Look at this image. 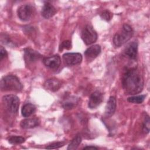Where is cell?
Listing matches in <instances>:
<instances>
[{
	"instance_id": "obj_24",
	"label": "cell",
	"mask_w": 150,
	"mask_h": 150,
	"mask_svg": "<svg viewBox=\"0 0 150 150\" xmlns=\"http://www.w3.org/2000/svg\"><path fill=\"white\" fill-rule=\"evenodd\" d=\"M100 16L103 19L106 21H109L112 16V13L108 10H105L101 13Z\"/></svg>"
},
{
	"instance_id": "obj_22",
	"label": "cell",
	"mask_w": 150,
	"mask_h": 150,
	"mask_svg": "<svg viewBox=\"0 0 150 150\" xmlns=\"http://www.w3.org/2000/svg\"><path fill=\"white\" fill-rule=\"evenodd\" d=\"M150 120L148 114H145V116L144 117V120L143 121V125H142V129L143 131L145 134H148L149 131V127H150Z\"/></svg>"
},
{
	"instance_id": "obj_19",
	"label": "cell",
	"mask_w": 150,
	"mask_h": 150,
	"mask_svg": "<svg viewBox=\"0 0 150 150\" xmlns=\"http://www.w3.org/2000/svg\"><path fill=\"white\" fill-rule=\"evenodd\" d=\"M81 140H82V139H81V135L80 134L76 135V136L71 140V141L69 144L67 149L68 150L76 149L78 148V146H79V145L80 144Z\"/></svg>"
},
{
	"instance_id": "obj_25",
	"label": "cell",
	"mask_w": 150,
	"mask_h": 150,
	"mask_svg": "<svg viewBox=\"0 0 150 150\" xmlns=\"http://www.w3.org/2000/svg\"><path fill=\"white\" fill-rule=\"evenodd\" d=\"M71 48V43L70 40H64L60 44L59 46V50L62 51L63 49H70Z\"/></svg>"
},
{
	"instance_id": "obj_3",
	"label": "cell",
	"mask_w": 150,
	"mask_h": 150,
	"mask_svg": "<svg viewBox=\"0 0 150 150\" xmlns=\"http://www.w3.org/2000/svg\"><path fill=\"white\" fill-rule=\"evenodd\" d=\"M134 30L128 24H124L122 28L117 32L113 37V43L115 47H119L127 42L133 36Z\"/></svg>"
},
{
	"instance_id": "obj_16",
	"label": "cell",
	"mask_w": 150,
	"mask_h": 150,
	"mask_svg": "<svg viewBox=\"0 0 150 150\" xmlns=\"http://www.w3.org/2000/svg\"><path fill=\"white\" fill-rule=\"evenodd\" d=\"M40 124V121L38 118H26L21 121L20 125L22 128L29 129L38 127Z\"/></svg>"
},
{
	"instance_id": "obj_14",
	"label": "cell",
	"mask_w": 150,
	"mask_h": 150,
	"mask_svg": "<svg viewBox=\"0 0 150 150\" xmlns=\"http://www.w3.org/2000/svg\"><path fill=\"white\" fill-rule=\"evenodd\" d=\"M56 12V8L49 2H46L42 9L41 14L46 19H49L53 16Z\"/></svg>"
},
{
	"instance_id": "obj_4",
	"label": "cell",
	"mask_w": 150,
	"mask_h": 150,
	"mask_svg": "<svg viewBox=\"0 0 150 150\" xmlns=\"http://www.w3.org/2000/svg\"><path fill=\"white\" fill-rule=\"evenodd\" d=\"M2 102L6 110L12 114H16L19 106V99L15 94H8L2 97Z\"/></svg>"
},
{
	"instance_id": "obj_8",
	"label": "cell",
	"mask_w": 150,
	"mask_h": 150,
	"mask_svg": "<svg viewBox=\"0 0 150 150\" xmlns=\"http://www.w3.org/2000/svg\"><path fill=\"white\" fill-rule=\"evenodd\" d=\"M42 57V55L37 51L30 48H26L24 49L23 58L26 64L34 63Z\"/></svg>"
},
{
	"instance_id": "obj_10",
	"label": "cell",
	"mask_w": 150,
	"mask_h": 150,
	"mask_svg": "<svg viewBox=\"0 0 150 150\" xmlns=\"http://www.w3.org/2000/svg\"><path fill=\"white\" fill-rule=\"evenodd\" d=\"M138 52V43L136 40H134L128 44L125 47L124 54L130 59L135 60L137 56Z\"/></svg>"
},
{
	"instance_id": "obj_23",
	"label": "cell",
	"mask_w": 150,
	"mask_h": 150,
	"mask_svg": "<svg viewBox=\"0 0 150 150\" xmlns=\"http://www.w3.org/2000/svg\"><path fill=\"white\" fill-rule=\"evenodd\" d=\"M66 142H65L64 141H62V142H54L52 143L47 146H46V149H57L59 148L60 147H62L63 146H64L65 145Z\"/></svg>"
},
{
	"instance_id": "obj_15",
	"label": "cell",
	"mask_w": 150,
	"mask_h": 150,
	"mask_svg": "<svg viewBox=\"0 0 150 150\" xmlns=\"http://www.w3.org/2000/svg\"><path fill=\"white\" fill-rule=\"evenodd\" d=\"M101 53V47L98 45H94L87 48L84 52V55L88 60L94 59Z\"/></svg>"
},
{
	"instance_id": "obj_11",
	"label": "cell",
	"mask_w": 150,
	"mask_h": 150,
	"mask_svg": "<svg viewBox=\"0 0 150 150\" xmlns=\"http://www.w3.org/2000/svg\"><path fill=\"white\" fill-rule=\"evenodd\" d=\"M43 62L47 67L51 69H57L61 64V59L58 54H55L45 57L43 59Z\"/></svg>"
},
{
	"instance_id": "obj_18",
	"label": "cell",
	"mask_w": 150,
	"mask_h": 150,
	"mask_svg": "<svg viewBox=\"0 0 150 150\" xmlns=\"http://www.w3.org/2000/svg\"><path fill=\"white\" fill-rule=\"evenodd\" d=\"M36 110V107L31 103H27L23 105L21 109V114L24 117H28L32 115Z\"/></svg>"
},
{
	"instance_id": "obj_21",
	"label": "cell",
	"mask_w": 150,
	"mask_h": 150,
	"mask_svg": "<svg viewBox=\"0 0 150 150\" xmlns=\"http://www.w3.org/2000/svg\"><path fill=\"white\" fill-rule=\"evenodd\" d=\"M8 140L10 144L13 145L21 144L25 141V139L21 136H11Z\"/></svg>"
},
{
	"instance_id": "obj_7",
	"label": "cell",
	"mask_w": 150,
	"mask_h": 150,
	"mask_svg": "<svg viewBox=\"0 0 150 150\" xmlns=\"http://www.w3.org/2000/svg\"><path fill=\"white\" fill-rule=\"evenodd\" d=\"M63 60L67 66H73L80 64L83 59L79 53H66L63 55Z\"/></svg>"
},
{
	"instance_id": "obj_12",
	"label": "cell",
	"mask_w": 150,
	"mask_h": 150,
	"mask_svg": "<svg viewBox=\"0 0 150 150\" xmlns=\"http://www.w3.org/2000/svg\"><path fill=\"white\" fill-rule=\"evenodd\" d=\"M44 87L49 91L55 92L61 87L62 83L61 81L55 78H52L48 79L44 83Z\"/></svg>"
},
{
	"instance_id": "obj_5",
	"label": "cell",
	"mask_w": 150,
	"mask_h": 150,
	"mask_svg": "<svg viewBox=\"0 0 150 150\" xmlns=\"http://www.w3.org/2000/svg\"><path fill=\"white\" fill-rule=\"evenodd\" d=\"M97 33L90 25H87L81 32V38L86 45H90L94 43L97 39Z\"/></svg>"
},
{
	"instance_id": "obj_26",
	"label": "cell",
	"mask_w": 150,
	"mask_h": 150,
	"mask_svg": "<svg viewBox=\"0 0 150 150\" xmlns=\"http://www.w3.org/2000/svg\"><path fill=\"white\" fill-rule=\"evenodd\" d=\"M8 55L7 52L6 50L4 48L3 46H1V52H0V57H1V60H2L5 57H6Z\"/></svg>"
},
{
	"instance_id": "obj_2",
	"label": "cell",
	"mask_w": 150,
	"mask_h": 150,
	"mask_svg": "<svg viewBox=\"0 0 150 150\" xmlns=\"http://www.w3.org/2000/svg\"><path fill=\"white\" fill-rule=\"evenodd\" d=\"M23 86L19 79L15 75H8L2 78L1 80V89L2 91H21Z\"/></svg>"
},
{
	"instance_id": "obj_17",
	"label": "cell",
	"mask_w": 150,
	"mask_h": 150,
	"mask_svg": "<svg viewBox=\"0 0 150 150\" xmlns=\"http://www.w3.org/2000/svg\"><path fill=\"white\" fill-rule=\"evenodd\" d=\"M79 99L76 98L75 97H70L65 99L63 103L62 107L65 110H71L75 107L78 104Z\"/></svg>"
},
{
	"instance_id": "obj_1",
	"label": "cell",
	"mask_w": 150,
	"mask_h": 150,
	"mask_svg": "<svg viewBox=\"0 0 150 150\" xmlns=\"http://www.w3.org/2000/svg\"><path fill=\"white\" fill-rule=\"evenodd\" d=\"M122 87L127 94L135 95L141 93L144 88V77L138 68L127 69L121 80Z\"/></svg>"
},
{
	"instance_id": "obj_6",
	"label": "cell",
	"mask_w": 150,
	"mask_h": 150,
	"mask_svg": "<svg viewBox=\"0 0 150 150\" xmlns=\"http://www.w3.org/2000/svg\"><path fill=\"white\" fill-rule=\"evenodd\" d=\"M33 6L30 4H25L20 6L17 10L19 18L22 21H28L31 18L33 13Z\"/></svg>"
},
{
	"instance_id": "obj_13",
	"label": "cell",
	"mask_w": 150,
	"mask_h": 150,
	"mask_svg": "<svg viewBox=\"0 0 150 150\" xmlns=\"http://www.w3.org/2000/svg\"><path fill=\"white\" fill-rule=\"evenodd\" d=\"M116 99L113 96H110L105 108L104 115L106 117H111L115 112L116 110Z\"/></svg>"
},
{
	"instance_id": "obj_9",
	"label": "cell",
	"mask_w": 150,
	"mask_h": 150,
	"mask_svg": "<svg viewBox=\"0 0 150 150\" xmlns=\"http://www.w3.org/2000/svg\"><path fill=\"white\" fill-rule=\"evenodd\" d=\"M103 100V95L100 91L93 92L89 98L88 106L90 109L96 108Z\"/></svg>"
},
{
	"instance_id": "obj_20",
	"label": "cell",
	"mask_w": 150,
	"mask_h": 150,
	"mask_svg": "<svg viewBox=\"0 0 150 150\" xmlns=\"http://www.w3.org/2000/svg\"><path fill=\"white\" fill-rule=\"evenodd\" d=\"M145 97H146V95H144V94H141L138 96H133L129 97L127 98V100L128 101L131 103L141 104L144 101Z\"/></svg>"
},
{
	"instance_id": "obj_27",
	"label": "cell",
	"mask_w": 150,
	"mask_h": 150,
	"mask_svg": "<svg viewBox=\"0 0 150 150\" xmlns=\"http://www.w3.org/2000/svg\"><path fill=\"white\" fill-rule=\"evenodd\" d=\"M83 149H98V148L95 146H86L83 148Z\"/></svg>"
}]
</instances>
